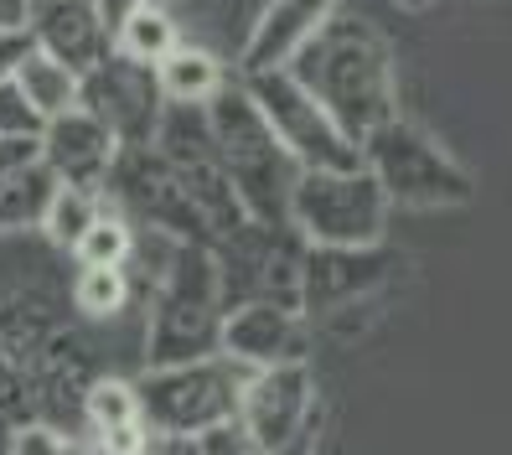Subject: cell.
Wrapping results in <instances>:
<instances>
[{"label": "cell", "instance_id": "1", "mask_svg": "<svg viewBox=\"0 0 512 455\" xmlns=\"http://www.w3.org/2000/svg\"><path fill=\"white\" fill-rule=\"evenodd\" d=\"M285 68L357 145H363L383 119L399 114L394 42H388V32L378 21L357 16V11H337Z\"/></svg>", "mask_w": 512, "mask_h": 455}, {"label": "cell", "instance_id": "2", "mask_svg": "<svg viewBox=\"0 0 512 455\" xmlns=\"http://www.w3.org/2000/svg\"><path fill=\"white\" fill-rule=\"evenodd\" d=\"M202 109H207V130H213L218 166L233 181L244 212L259 223H285L290 187H295L300 166L285 150V140L275 135V125L264 119V109L254 104L244 78H228Z\"/></svg>", "mask_w": 512, "mask_h": 455}, {"label": "cell", "instance_id": "3", "mask_svg": "<svg viewBox=\"0 0 512 455\" xmlns=\"http://www.w3.org/2000/svg\"><path fill=\"white\" fill-rule=\"evenodd\" d=\"M223 311L228 295L218 280L213 249L187 238L166 244V264L156 295H150V321H145V368H171V362L213 357L223 337Z\"/></svg>", "mask_w": 512, "mask_h": 455}, {"label": "cell", "instance_id": "4", "mask_svg": "<svg viewBox=\"0 0 512 455\" xmlns=\"http://www.w3.org/2000/svg\"><path fill=\"white\" fill-rule=\"evenodd\" d=\"M363 166L378 176L388 207L404 212H456L476 197V171L450 150L430 125L409 114H394L357 145Z\"/></svg>", "mask_w": 512, "mask_h": 455}, {"label": "cell", "instance_id": "5", "mask_svg": "<svg viewBox=\"0 0 512 455\" xmlns=\"http://www.w3.org/2000/svg\"><path fill=\"white\" fill-rule=\"evenodd\" d=\"M249 373L254 368L233 362L228 352H213L192 362H171V368H145L135 378V399L156 435H202L218 419L238 414Z\"/></svg>", "mask_w": 512, "mask_h": 455}, {"label": "cell", "instance_id": "6", "mask_svg": "<svg viewBox=\"0 0 512 455\" xmlns=\"http://www.w3.org/2000/svg\"><path fill=\"white\" fill-rule=\"evenodd\" d=\"M285 223L306 238V244L331 249H368L383 244L388 228V197L368 166L347 171H300L290 187Z\"/></svg>", "mask_w": 512, "mask_h": 455}, {"label": "cell", "instance_id": "7", "mask_svg": "<svg viewBox=\"0 0 512 455\" xmlns=\"http://www.w3.org/2000/svg\"><path fill=\"white\" fill-rule=\"evenodd\" d=\"M150 145L161 150V161L176 171V181L187 187L197 218L207 228V244L223 233H233L238 223H249L244 202H238L233 181L218 166V150H213V130H207V109L202 104H166L161 109V125L150 135Z\"/></svg>", "mask_w": 512, "mask_h": 455}, {"label": "cell", "instance_id": "8", "mask_svg": "<svg viewBox=\"0 0 512 455\" xmlns=\"http://www.w3.org/2000/svg\"><path fill=\"white\" fill-rule=\"evenodd\" d=\"M238 419H244V430L259 440L264 455H311L326 430L311 362L254 368L244 383V399H238Z\"/></svg>", "mask_w": 512, "mask_h": 455}, {"label": "cell", "instance_id": "9", "mask_svg": "<svg viewBox=\"0 0 512 455\" xmlns=\"http://www.w3.org/2000/svg\"><path fill=\"white\" fill-rule=\"evenodd\" d=\"M213 264L228 306L233 300H280L300 311V259H306V238L290 223H238L233 233L213 238Z\"/></svg>", "mask_w": 512, "mask_h": 455}, {"label": "cell", "instance_id": "10", "mask_svg": "<svg viewBox=\"0 0 512 455\" xmlns=\"http://www.w3.org/2000/svg\"><path fill=\"white\" fill-rule=\"evenodd\" d=\"M238 78H244V88L254 94V104L264 109L269 125H275V135L285 140V150L295 156L300 171H347V166H363L357 140L290 78V68H259V73H238Z\"/></svg>", "mask_w": 512, "mask_h": 455}, {"label": "cell", "instance_id": "11", "mask_svg": "<svg viewBox=\"0 0 512 455\" xmlns=\"http://www.w3.org/2000/svg\"><path fill=\"white\" fill-rule=\"evenodd\" d=\"M78 104L94 119H104L119 145H150V135L161 125L166 94H161L156 63H140V57L109 47V57H99V63L83 73Z\"/></svg>", "mask_w": 512, "mask_h": 455}, {"label": "cell", "instance_id": "12", "mask_svg": "<svg viewBox=\"0 0 512 455\" xmlns=\"http://www.w3.org/2000/svg\"><path fill=\"white\" fill-rule=\"evenodd\" d=\"M104 197H119L130 212H140V218L156 228L161 238H176V244L197 238V244H207V228H202V218H197L187 187H182V181H176V171L161 161L156 145H119L114 171H109V181H104Z\"/></svg>", "mask_w": 512, "mask_h": 455}, {"label": "cell", "instance_id": "13", "mask_svg": "<svg viewBox=\"0 0 512 455\" xmlns=\"http://www.w3.org/2000/svg\"><path fill=\"white\" fill-rule=\"evenodd\" d=\"M399 259L383 244L368 249H331V244H306L300 259V316H342L352 306L388 290Z\"/></svg>", "mask_w": 512, "mask_h": 455}, {"label": "cell", "instance_id": "14", "mask_svg": "<svg viewBox=\"0 0 512 455\" xmlns=\"http://www.w3.org/2000/svg\"><path fill=\"white\" fill-rule=\"evenodd\" d=\"M218 352H228L244 368H275V362H306L311 331L306 316L280 300H233L223 311Z\"/></svg>", "mask_w": 512, "mask_h": 455}, {"label": "cell", "instance_id": "15", "mask_svg": "<svg viewBox=\"0 0 512 455\" xmlns=\"http://www.w3.org/2000/svg\"><path fill=\"white\" fill-rule=\"evenodd\" d=\"M114 156H119V140L109 135L104 119H94L83 104L68 109V114H52L42 125V161L52 166L57 181H68V187L104 192Z\"/></svg>", "mask_w": 512, "mask_h": 455}, {"label": "cell", "instance_id": "16", "mask_svg": "<svg viewBox=\"0 0 512 455\" xmlns=\"http://www.w3.org/2000/svg\"><path fill=\"white\" fill-rule=\"evenodd\" d=\"M26 37H32L37 52L68 63L73 73H88L114 47L94 0H32V11H26Z\"/></svg>", "mask_w": 512, "mask_h": 455}, {"label": "cell", "instance_id": "17", "mask_svg": "<svg viewBox=\"0 0 512 455\" xmlns=\"http://www.w3.org/2000/svg\"><path fill=\"white\" fill-rule=\"evenodd\" d=\"M337 11H342V0H264V11L249 26V42H244V57H238V73L285 68L290 57L306 47Z\"/></svg>", "mask_w": 512, "mask_h": 455}, {"label": "cell", "instance_id": "18", "mask_svg": "<svg viewBox=\"0 0 512 455\" xmlns=\"http://www.w3.org/2000/svg\"><path fill=\"white\" fill-rule=\"evenodd\" d=\"M83 419H88V445L99 455H135L150 435L140 399H135V383H125V378H94L88 383Z\"/></svg>", "mask_w": 512, "mask_h": 455}, {"label": "cell", "instance_id": "19", "mask_svg": "<svg viewBox=\"0 0 512 455\" xmlns=\"http://www.w3.org/2000/svg\"><path fill=\"white\" fill-rule=\"evenodd\" d=\"M156 78H161L166 104H207L228 83L223 63L207 47H197V42H176L156 63Z\"/></svg>", "mask_w": 512, "mask_h": 455}, {"label": "cell", "instance_id": "20", "mask_svg": "<svg viewBox=\"0 0 512 455\" xmlns=\"http://www.w3.org/2000/svg\"><path fill=\"white\" fill-rule=\"evenodd\" d=\"M11 78L21 83V94L32 99V109H37L42 119L78 109V83H83V73H73L68 63H57V57H47V52H37V47L21 57Z\"/></svg>", "mask_w": 512, "mask_h": 455}, {"label": "cell", "instance_id": "21", "mask_svg": "<svg viewBox=\"0 0 512 455\" xmlns=\"http://www.w3.org/2000/svg\"><path fill=\"white\" fill-rule=\"evenodd\" d=\"M52 187H57V176L42 156L16 166L11 176H0V228H37Z\"/></svg>", "mask_w": 512, "mask_h": 455}, {"label": "cell", "instance_id": "22", "mask_svg": "<svg viewBox=\"0 0 512 455\" xmlns=\"http://www.w3.org/2000/svg\"><path fill=\"white\" fill-rule=\"evenodd\" d=\"M99 212H104V192H88V187H68V181H57L37 228H42L63 254H73V249H78V238L88 233V223H94Z\"/></svg>", "mask_w": 512, "mask_h": 455}, {"label": "cell", "instance_id": "23", "mask_svg": "<svg viewBox=\"0 0 512 455\" xmlns=\"http://www.w3.org/2000/svg\"><path fill=\"white\" fill-rule=\"evenodd\" d=\"M176 42H182V26H176V16L161 6V0H145V6L130 11L114 32V47L140 57V63H161Z\"/></svg>", "mask_w": 512, "mask_h": 455}, {"label": "cell", "instance_id": "24", "mask_svg": "<svg viewBox=\"0 0 512 455\" xmlns=\"http://www.w3.org/2000/svg\"><path fill=\"white\" fill-rule=\"evenodd\" d=\"M130 269L119 264H78V280H73V300L88 321H114L119 311L130 306Z\"/></svg>", "mask_w": 512, "mask_h": 455}, {"label": "cell", "instance_id": "25", "mask_svg": "<svg viewBox=\"0 0 512 455\" xmlns=\"http://www.w3.org/2000/svg\"><path fill=\"white\" fill-rule=\"evenodd\" d=\"M73 259L78 264H119V269H130V259H135V228L119 218V212H109V197H104V212L78 238Z\"/></svg>", "mask_w": 512, "mask_h": 455}, {"label": "cell", "instance_id": "26", "mask_svg": "<svg viewBox=\"0 0 512 455\" xmlns=\"http://www.w3.org/2000/svg\"><path fill=\"white\" fill-rule=\"evenodd\" d=\"M47 119L32 109V99L21 94V83L6 78L0 83V135H42Z\"/></svg>", "mask_w": 512, "mask_h": 455}, {"label": "cell", "instance_id": "27", "mask_svg": "<svg viewBox=\"0 0 512 455\" xmlns=\"http://www.w3.org/2000/svg\"><path fill=\"white\" fill-rule=\"evenodd\" d=\"M197 455H264L259 450V440L244 430V419H218L213 430H202L197 435Z\"/></svg>", "mask_w": 512, "mask_h": 455}, {"label": "cell", "instance_id": "28", "mask_svg": "<svg viewBox=\"0 0 512 455\" xmlns=\"http://www.w3.org/2000/svg\"><path fill=\"white\" fill-rule=\"evenodd\" d=\"M73 440L57 430V424H21V430L11 435V455H68Z\"/></svg>", "mask_w": 512, "mask_h": 455}, {"label": "cell", "instance_id": "29", "mask_svg": "<svg viewBox=\"0 0 512 455\" xmlns=\"http://www.w3.org/2000/svg\"><path fill=\"white\" fill-rule=\"evenodd\" d=\"M42 156V135H0V176Z\"/></svg>", "mask_w": 512, "mask_h": 455}, {"label": "cell", "instance_id": "30", "mask_svg": "<svg viewBox=\"0 0 512 455\" xmlns=\"http://www.w3.org/2000/svg\"><path fill=\"white\" fill-rule=\"evenodd\" d=\"M135 455H197V435H156L150 430Z\"/></svg>", "mask_w": 512, "mask_h": 455}, {"label": "cell", "instance_id": "31", "mask_svg": "<svg viewBox=\"0 0 512 455\" xmlns=\"http://www.w3.org/2000/svg\"><path fill=\"white\" fill-rule=\"evenodd\" d=\"M26 52H32V37H26V32H0V83L16 73V63Z\"/></svg>", "mask_w": 512, "mask_h": 455}, {"label": "cell", "instance_id": "32", "mask_svg": "<svg viewBox=\"0 0 512 455\" xmlns=\"http://www.w3.org/2000/svg\"><path fill=\"white\" fill-rule=\"evenodd\" d=\"M94 6H99V16H104V26H109V37H114V32H119V21H125L130 11H140L145 0H94Z\"/></svg>", "mask_w": 512, "mask_h": 455}, {"label": "cell", "instance_id": "33", "mask_svg": "<svg viewBox=\"0 0 512 455\" xmlns=\"http://www.w3.org/2000/svg\"><path fill=\"white\" fill-rule=\"evenodd\" d=\"M26 11L32 0H0V32H26Z\"/></svg>", "mask_w": 512, "mask_h": 455}, {"label": "cell", "instance_id": "34", "mask_svg": "<svg viewBox=\"0 0 512 455\" xmlns=\"http://www.w3.org/2000/svg\"><path fill=\"white\" fill-rule=\"evenodd\" d=\"M394 6H399V11H430L435 0H394Z\"/></svg>", "mask_w": 512, "mask_h": 455}]
</instances>
